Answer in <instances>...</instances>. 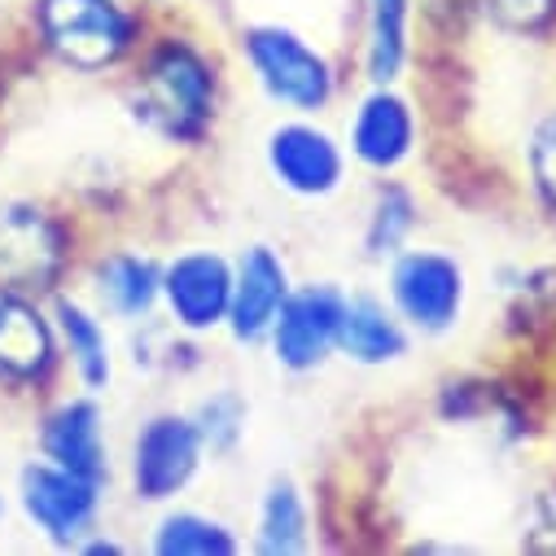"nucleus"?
<instances>
[{
    "mask_svg": "<svg viewBox=\"0 0 556 556\" xmlns=\"http://www.w3.org/2000/svg\"><path fill=\"white\" fill-rule=\"evenodd\" d=\"M390 303L403 325L447 333L465 307V267L439 250H399L390 258Z\"/></svg>",
    "mask_w": 556,
    "mask_h": 556,
    "instance_id": "0eeeda50",
    "label": "nucleus"
},
{
    "mask_svg": "<svg viewBox=\"0 0 556 556\" xmlns=\"http://www.w3.org/2000/svg\"><path fill=\"white\" fill-rule=\"evenodd\" d=\"M342 307L346 294H338L333 286H303L290 290L281 316H276L267 342L281 368L290 372H312L329 359V351H338V325H342Z\"/></svg>",
    "mask_w": 556,
    "mask_h": 556,
    "instance_id": "9b49d317",
    "label": "nucleus"
},
{
    "mask_svg": "<svg viewBox=\"0 0 556 556\" xmlns=\"http://www.w3.org/2000/svg\"><path fill=\"white\" fill-rule=\"evenodd\" d=\"M131 114L163 141H198L215 118V71L211 62L180 40L159 45L131 84Z\"/></svg>",
    "mask_w": 556,
    "mask_h": 556,
    "instance_id": "f03ea898",
    "label": "nucleus"
},
{
    "mask_svg": "<svg viewBox=\"0 0 556 556\" xmlns=\"http://www.w3.org/2000/svg\"><path fill=\"white\" fill-rule=\"evenodd\" d=\"M312 539V517L307 500L290 478H271L263 500H258V521H254V547L267 556H294Z\"/></svg>",
    "mask_w": 556,
    "mask_h": 556,
    "instance_id": "a211bd4d",
    "label": "nucleus"
},
{
    "mask_svg": "<svg viewBox=\"0 0 556 556\" xmlns=\"http://www.w3.org/2000/svg\"><path fill=\"white\" fill-rule=\"evenodd\" d=\"M416 228V202L407 189L399 185H386L377 189L372 198V211H368V232H364V245L372 258H394L403 250V241L412 237Z\"/></svg>",
    "mask_w": 556,
    "mask_h": 556,
    "instance_id": "412c9836",
    "label": "nucleus"
},
{
    "mask_svg": "<svg viewBox=\"0 0 556 556\" xmlns=\"http://www.w3.org/2000/svg\"><path fill=\"white\" fill-rule=\"evenodd\" d=\"M245 62L258 79V88L286 110L299 114H320L333 97V71L320 58V49H312L299 31L281 27V23H258L241 36Z\"/></svg>",
    "mask_w": 556,
    "mask_h": 556,
    "instance_id": "39448f33",
    "label": "nucleus"
},
{
    "mask_svg": "<svg viewBox=\"0 0 556 556\" xmlns=\"http://www.w3.org/2000/svg\"><path fill=\"white\" fill-rule=\"evenodd\" d=\"M416 150V114L412 105L390 88L377 84L351 118V154L368 167V172H394L412 159Z\"/></svg>",
    "mask_w": 556,
    "mask_h": 556,
    "instance_id": "dca6fc26",
    "label": "nucleus"
},
{
    "mask_svg": "<svg viewBox=\"0 0 556 556\" xmlns=\"http://www.w3.org/2000/svg\"><path fill=\"white\" fill-rule=\"evenodd\" d=\"M62 372L49 299L0 286V394H45Z\"/></svg>",
    "mask_w": 556,
    "mask_h": 556,
    "instance_id": "423d86ee",
    "label": "nucleus"
},
{
    "mask_svg": "<svg viewBox=\"0 0 556 556\" xmlns=\"http://www.w3.org/2000/svg\"><path fill=\"white\" fill-rule=\"evenodd\" d=\"M101 500H105L101 482H88L45 456L27 460L14 482V504L27 517V526L49 547H62V552H75L101 526Z\"/></svg>",
    "mask_w": 556,
    "mask_h": 556,
    "instance_id": "20e7f679",
    "label": "nucleus"
},
{
    "mask_svg": "<svg viewBox=\"0 0 556 556\" xmlns=\"http://www.w3.org/2000/svg\"><path fill=\"white\" fill-rule=\"evenodd\" d=\"M267 172L294 198H329L342 185V146L316 123H281L267 131Z\"/></svg>",
    "mask_w": 556,
    "mask_h": 556,
    "instance_id": "f8f14e48",
    "label": "nucleus"
},
{
    "mask_svg": "<svg viewBox=\"0 0 556 556\" xmlns=\"http://www.w3.org/2000/svg\"><path fill=\"white\" fill-rule=\"evenodd\" d=\"M482 10L500 23V27H513V31H534L552 18L556 0H482Z\"/></svg>",
    "mask_w": 556,
    "mask_h": 556,
    "instance_id": "b1692460",
    "label": "nucleus"
},
{
    "mask_svg": "<svg viewBox=\"0 0 556 556\" xmlns=\"http://www.w3.org/2000/svg\"><path fill=\"white\" fill-rule=\"evenodd\" d=\"M407 31H412V0H368L364 71L372 84H394L403 75Z\"/></svg>",
    "mask_w": 556,
    "mask_h": 556,
    "instance_id": "6ab92c4d",
    "label": "nucleus"
},
{
    "mask_svg": "<svg viewBox=\"0 0 556 556\" xmlns=\"http://www.w3.org/2000/svg\"><path fill=\"white\" fill-rule=\"evenodd\" d=\"M193 426H198V434H202V447H211V452H232L237 439H241V430H245V403H241L232 390H219V394H211V399L198 403Z\"/></svg>",
    "mask_w": 556,
    "mask_h": 556,
    "instance_id": "4be33fe9",
    "label": "nucleus"
},
{
    "mask_svg": "<svg viewBox=\"0 0 556 556\" xmlns=\"http://www.w3.org/2000/svg\"><path fill=\"white\" fill-rule=\"evenodd\" d=\"M150 547H154L159 556H232L241 543H237L232 526H224L219 517L180 508V513H167V517L154 526Z\"/></svg>",
    "mask_w": 556,
    "mask_h": 556,
    "instance_id": "aec40b11",
    "label": "nucleus"
},
{
    "mask_svg": "<svg viewBox=\"0 0 556 556\" xmlns=\"http://www.w3.org/2000/svg\"><path fill=\"white\" fill-rule=\"evenodd\" d=\"M338 351L355 364H394L403 351H407V333H403V320L399 312H390L381 299H346L342 307V325H338Z\"/></svg>",
    "mask_w": 556,
    "mask_h": 556,
    "instance_id": "f3484780",
    "label": "nucleus"
},
{
    "mask_svg": "<svg viewBox=\"0 0 556 556\" xmlns=\"http://www.w3.org/2000/svg\"><path fill=\"white\" fill-rule=\"evenodd\" d=\"M290 267L267 245H250L232 263V303H228V329L237 342H267L276 316L290 299Z\"/></svg>",
    "mask_w": 556,
    "mask_h": 556,
    "instance_id": "4468645a",
    "label": "nucleus"
},
{
    "mask_svg": "<svg viewBox=\"0 0 556 556\" xmlns=\"http://www.w3.org/2000/svg\"><path fill=\"white\" fill-rule=\"evenodd\" d=\"M84 299L105 320H150L163 303V263L136 250H110L88 263L84 271Z\"/></svg>",
    "mask_w": 556,
    "mask_h": 556,
    "instance_id": "ddd939ff",
    "label": "nucleus"
},
{
    "mask_svg": "<svg viewBox=\"0 0 556 556\" xmlns=\"http://www.w3.org/2000/svg\"><path fill=\"white\" fill-rule=\"evenodd\" d=\"M36 447L45 460L88 478V482H110V443H105V416L97 394L75 390L58 394L36 421Z\"/></svg>",
    "mask_w": 556,
    "mask_h": 556,
    "instance_id": "1a4fd4ad",
    "label": "nucleus"
},
{
    "mask_svg": "<svg viewBox=\"0 0 556 556\" xmlns=\"http://www.w3.org/2000/svg\"><path fill=\"white\" fill-rule=\"evenodd\" d=\"M232 263L215 250H189L163 263V307L185 333H211L228 325Z\"/></svg>",
    "mask_w": 556,
    "mask_h": 556,
    "instance_id": "9d476101",
    "label": "nucleus"
},
{
    "mask_svg": "<svg viewBox=\"0 0 556 556\" xmlns=\"http://www.w3.org/2000/svg\"><path fill=\"white\" fill-rule=\"evenodd\" d=\"M49 312L62 346V368L75 377L79 390L101 394L114 377V342H110L105 316L84 294H71V290H58L49 299Z\"/></svg>",
    "mask_w": 556,
    "mask_h": 556,
    "instance_id": "2eb2a0df",
    "label": "nucleus"
},
{
    "mask_svg": "<svg viewBox=\"0 0 556 556\" xmlns=\"http://www.w3.org/2000/svg\"><path fill=\"white\" fill-rule=\"evenodd\" d=\"M75 267L66 219L36 198H0V286L53 299Z\"/></svg>",
    "mask_w": 556,
    "mask_h": 556,
    "instance_id": "7ed1b4c3",
    "label": "nucleus"
},
{
    "mask_svg": "<svg viewBox=\"0 0 556 556\" xmlns=\"http://www.w3.org/2000/svg\"><path fill=\"white\" fill-rule=\"evenodd\" d=\"M202 452L206 447H202L193 416H176V412L150 416V421L136 430L131 460H127V478H131L136 500H146V504L176 500L193 482Z\"/></svg>",
    "mask_w": 556,
    "mask_h": 556,
    "instance_id": "6e6552de",
    "label": "nucleus"
},
{
    "mask_svg": "<svg viewBox=\"0 0 556 556\" xmlns=\"http://www.w3.org/2000/svg\"><path fill=\"white\" fill-rule=\"evenodd\" d=\"M530 176L539 198L556 211V114H547L530 136Z\"/></svg>",
    "mask_w": 556,
    "mask_h": 556,
    "instance_id": "5701e85b",
    "label": "nucleus"
},
{
    "mask_svg": "<svg viewBox=\"0 0 556 556\" xmlns=\"http://www.w3.org/2000/svg\"><path fill=\"white\" fill-rule=\"evenodd\" d=\"M5 513H10V495H5V486H0V521H5Z\"/></svg>",
    "mask_w": 556,
    "mask_h": 556,
    "instance_id": "393cba45",
    "label": "nucleus"
},
{
    "mask_svg": "<svg viewBox=\"0 0 556 556\" xmlns=\"http://www.w3.org/2000/svg\"><path fill=\"white\" fill-rule=\"evenodd\" d=\"M36 45L75 75H105L131 58L141 18L123 0H31Z\"/></svg>",
    "mask_w": 556,
    "mask_h": 556,
    "instance_id": "f257e3e1",
    "label": "nucleus"
}]
</instances>
